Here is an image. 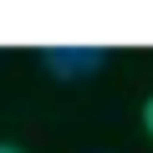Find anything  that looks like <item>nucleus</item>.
I'll list each match as a JSON object with an SVG mask.
<instances>
[{
	"mask_svg": "<svg viewBox=\"0 0 153 153\" xmlns=\"http://www.w3.org/2000/svg\"><path fill=\"white\" fill-rule=\"evenodd\" d=\"M36 61L56 76V82H87L92 71L107 66V51L97 41H56V46H41Z\"/></svg>",
	"mask_w": 153,
	"mask_h": 153,
	"instance_id": "1",
	"label": "nucleus"
},
{
	"mask_svg": "<svg viewBox=\"0 0 153 153\" xmlns=\"http://www.w3.org/2000/svg\"><path fill=\"white\" fill-rule=\"evenodd\" d=\"M0 153H26V148H16V143H0Z\"/></svg>",
	"mask_w": 153,
	"mask_h": 153,
	"instance_id": "3",
	"label": "nucleus"
},
{
	"mask_svg": "<svg viewBox=\"0 0 153 153\" xmlns=\"http://www.w3.org/2000/svg\"><path fill=\"white\" fill-rule=\"evenodd\" d=\"M143 128H148V138H153V97L143 102Z\"/></svg>",
	"mask_w": 153,
	"mask_h": 153,
	"instance_id": "2",
	"label": "nucleus"
}]
</instances>
